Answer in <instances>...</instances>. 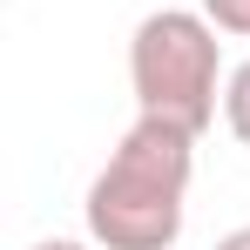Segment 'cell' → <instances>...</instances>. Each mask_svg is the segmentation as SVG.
Wrapping results in <instances>:
<instances>
[{
	"mask_svg": "<svg viewBox=\"0 0 250 250\" xmlns=\"http://www.w3.org/2000/svg\"><path fill=\"white\" fill-rule=\"evenodd\" d=\"M128 88H135V108L142 115L183 128V135H203L216 122V95H223L216 21L189 14V7L149 14L135 27V41H128Z\"/></svg>",
	"mask_w": 250,
	"mask_h": 250,
	"instance_id": "2",
	"label": "cell"
},
{
	"mask_svg": "<svg viewBox=\"0 0 250 250\" xmlns=\"http://www.w3.org/2000/svg\"><path fill=\"white\" fill-rule=\"evenodd\" d=\"M216 250H250V223H244V230H230V237H223Z\"/></svg>",
	"mask_w": 250,
	"mask_h": 250,
	"instance_id": "6",
	"label": "cell"
},
{
	"mask_svg": "<svg viewBox=\"0 0 250 250\" xmlns=\"http://www.w3.org/2000/svg\"><path fill=\"white\" fill-rule=\"evenodd\" d=\"M203 14L216 21V34H250V0H203Z\"/></svg>",
	"mask_w": 250,
	"mask_h": 250,
	"instance_id": "4",
	"label": "cell"
},
{
	"mask_svg": "<svg viewBox=\"0 0 250 250\" xmlns=\"http://www.w3.org/2000/svg\"><path fill=\"white\" fill-rule=\"evenodd\" d=\"M223 122H230V135L250 149V61L230 68V82H223Z\"/></svg>",
	"mask_w": 250,
	"mask_h": 250,
	"instance_id": "3",
	"label": "cell"
},
{
	"mask_svg": "<svg viewBox=\"0 0 250 250\" xmlns=\"http://www.w3.org/2000/svg\"><path fill=\"white\" fill-rule=\"evenodd\" d=\"M34 250H102V244H75V237H47V244H34Z\"/></svg>",
	"mask_w": 250,
	"mask_h": 250,
	"instance_id": "5",
	"label": "cell"
},
{
	"mask_svg": "<svg viewBox=\"0 0 250 250\" xmlns=\"http://www.w3.org/2000/svg\"><path fill=\"white\" fill-rule=\"evenodd\" d=\"M189 176H196V135L135 115V128L88 183V237L102 250H176L189 216Z\"/></svg>",
	"mask_w": 250,
	"mask_h": 250,
	"instance_id": "1",
	"label": "cell"
}]
</instances>
